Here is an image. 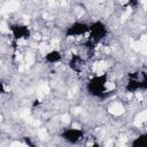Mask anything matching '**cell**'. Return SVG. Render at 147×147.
<instances>
[{"label": "cell", "instance_id": "obj_1", "mask_svg": "<svg viewBox=\"0 0 147 147\" xmlns=\"http://www.w3.org/2000/svg\"><path fill=\"white\" fill-rule=\"evenodd\" d=\"M107 83H108V78L107 75H100V76H95L93 77L88 84H87V90L88 92L98 98H102L107 94L108 90H107Z\"/></svg>", "mask_w": 147, "mask_h": 147}, {"label": "cell", "instance_id": "obj_2", "mask_svg": "<svg viewBox=\"0 0 147 147\" xmlns=\"http://www.w3.org/2000/svg\"><path fill=\"white\" fill-rule=\"evenodd\" d=\"M88 32H90V38H88V44L92 46L93 44L99 42L101 39H103L107 36V26L100 22L96 21L94 23H92L88 26Z\"/></svg>", "mask_w": 147, "mask_h": 147}, {"label": "cell", "instance_id": "obj_3", "mask_svg": "<svg viewBox=\"0 0 147 147\" xmlns=\"http://www.w3.org/2000/svg\"><path fill=\"white\" fill-rule=\"evenodd\" d=\"M84 137V132L83 130H79V129H67L62 132V138L64 140H67L68 142L70 144H77L78 141H80Z\"/></svg>", "mask_w": 147, "mask_h": 147}, {"label": "cell", "instance_id": "obj_4", "mask_svg": "<svg viewBox=\"0 0 147 147\" xmlns=\"http://www.w3.org/2000/svg\"><path fill=\"white\" fill-rule=\"evenodd\" d=\"M88 32V25L85 23H80V22H76L72 25H70L67 29L65 34L68 37H77V36H82L84 33Z\"/></svg>", "mask_w": 147, "mask_h": 147}, {"label": "cell", "instance_id": "obj_5", "mask_svg": "<svg viewBox=\"0 0 147 147\" xmlns=\"http://www.w3.org/2000/svg\"><path fill=\"white\" fill-rule=\"evenodd\" d=\"M10 30L14 34V38L20 40V39H28L30 37V30L24 26V25H20V24H15L10 26Z\"/></svg>", "mask_w": 147, "mask_h": 147}, {"label": "cell", "instance_id": "obj_6", "mask_svg": "<svg viewBox=\"0 0 147 147\" xmlns=\"http://www.w3.org/2000/svg\"><path fill=\"white\" fill-rule=\"evenodd\" d=\"M61 57H62V55H61V53L59 51H52V52L46 54L45 60L47 62H49V63H55V62H59L61 60Z\"/></svg>", "mask_w": 147, "mask_h": 147}, {"label": "cell", "instance_id": "obj_7", "mask_svg": "<svg viewBox=\"0 0 147 147\" xmlns=\"http://www.w3.org/2000/svg\"><path fill=\"white\" fill-rule=\"evenodd\" d=\"M82 64H83V60H82L80 56L74 55V56L71 57V60H70V67H71L75 71L78 72V71L80 70V68H82Z\"/></svg>", "mask_w": 147, "mask_h": 147}, {"label": "cell", "instance_id": "obj_8", "mask_svg": "<svg viewBox=\"0 0 147 147\" xmlns=\"http://www.w3.org/2000/svg\"><path fill=\"white\" fill-rule=\"evenodd\" d=\"M132 147H147V134H141L132 141Z\"/></svg>", "mask_w": 147, "mask_h": 147}, {"label": "cell", "instance_id": "obj_9", "mask_svg": "<svg viewBox=\"0 0 147 147\" xmlns=\"http://www.w3.org/2000/svg\"><path fill=\"white\" fill-rule=\"evenodd\" d=\"M25 141H26V144H28L30 147H37L34 144H32V142H31V140H30L29 138H25Z\"/></svg>", "mask_w": 147, "mask_h": 147}, {"label": "cell", "instance_id": "obj_10", "mask_svg": "<svg viewBox=\"0 0 147 147\" xmlns=\"http://www.w3.org/2000/svg\"><path fill=\"white\" fill-rule=\"evenodd\" d=\"M0 93H5V86H3V83L0 82Z\"/></svg>", "mask_w": 147, "mask_h": 147}, {"label": "cell", "instance_id": "obj_11", "mask_svg": "<svg viewBox=\"0 0 147 147\" xmlns=\"http://www.w3.org/2000/svg\"><path fill=\"white\" fill-rule=\"evenodd\" d=\"M91 147H101V146H100V145H99V144H96V142H93V144H92V146H91Z\"/></svg>", "mask_w": 147, "mask_h": 147}]
</instances>
